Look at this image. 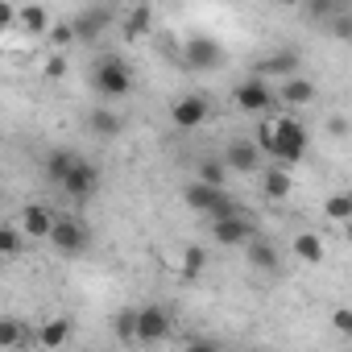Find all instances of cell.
<instances>
[{
    "label": "cell",
    "instance_id": "cell-37",
    "mask_svg": "<svg viewBox=\"0 0 352 352\" xmlns=\"http://www.w3.org/2000/svg\"><path fill=\"white\" fill-rule=\"evenodd\" d=\"M282 5H294V0H282Z\"/></svg>",
    "mask_w": 352,
    "mask_h": 352
},
{
    "label": "cell",
    "instance_id": "cell-18",
    "mask_svg": "<svg viewBox=\"0 0 352 352\" xmlns=\"http://www.w3.org/2000/svg\"><path fill=\"white\" fill-rule=\"evenodd\" d=\"M87 129L96 137H120L124 133V116L112 112V108H96V112H87Z\"/></svg>",
    "mask_w": 352,
    "mask_h": 352
},
{
    "label": "cell",
    "instance_id": "cell-32",
    "mask_svg": "<svg viewBox=\"0 0 352 352\" xmlns=\"http://www.w3.org/2000/svg\"><path fill=\"white\" fill-rule=\"evenodd\" d=\"M331 327H336L340 336H352V311H348V307H336V311H331Z\"/></svg>",
    "mask_w": 352,
    "mask_h": 352
},
{
    "label": "cell",
    "instance_id": "cell-24",
    "mask_svg": "<svg viewBox=\"0 0 352 352\" xmlns=\"http://www.w3.org/2000/svg\"><path fill=\"white\" fill-rule=\"evenodd\" d=\"M75 157H79L75 149H50V153H46V179H50V183H63V174L71 170Z\"/></svg>",
    "mask_w": 352,
    "mask_h": 352
},
{
    "label": "cell",
    "instance_id": "cell-30",
    "mask_svg": "<svg viewBox=\"0 0 352 352\" xmlns=\"http://www.w3.org/2000/svg\"><path fill=\"white\" fill-rule=\"evenodd\" d=\"M112 331H116L120 340H133V331H137V311H133V307H124V311L112 319Z\"/></svg>",
    "mask_w": 352,
    "mask_h": 352
},
{
    "label": "cell",
    "instance_id": "cell-35",
    "mask_svg": "<svg viewBox=\"0 0 352 352\" xmlns=\"http://www.w3.org/2000/svg\"><path fill=\"white\" fill-rule=\"evenodd\" d=\"M133 5H153V0H133Z\"/></svg>",
    "mask_w": 352,
    "mask_h": 352
},
{
    "label": "cell",
    "instance_id": "cell-9",
    "mask_svg": "<svg viewBox=\"0 0 352 352\" xmlns=\"http://www.w3.org/2000/svg\"><path fill=\"white\" fill-rule=\"evenodd\" d=\"M166 336H170V311L157 307V302L141 307V311H137V331H133V340H137V344H157V340H166Z\"/></svg>",
    "mask_w": 352,
    "mask_h": 352
},
{
    "label": "cell",
    "instance_id": "cell-12",
    "mask_svg": "<svg viewBox=\"0 0 352 352\" xmlns=\"http://www.w3.org/2000/svg\"><path fill=\"white\" fill-rule=\"evenodd\" d=\"M224 166L236 170V174H253V170H261V145L249 141V137H236V141L224 149Z\"/></svg>",
    "mask_w": 352,
    "mask_h": 352
},
{
    "label": "cell",
    "instance_id": "cell-8",
    "mask_svg": "<svg viewBox=\"0 0 352 352\" xmlns=\"http://www.w3.org/2000/svg\"><path fill=\"white\" fill-rule=\"evenodd\" d=\"M249 236H257V228H253V220H249V216H241V212L216 216V224H212V241H216V245H224V249H245V241H249Z\"/></svg>",
    "mask_w": 352,
    "mask_h": 352
},
{
    "label": "cell",
    "instance_id": "cell-7",
    "mask_svg": "<svg viewBox=\"0 0 352 352\" xmlns=\"http://www.w3.org/2000/svg\"><path fill=\"white\" fill-rule=\"evenodd\" d=\"M183 58H187L191 71H216L224 63V46L216 38H208V34H191L183 42Z\"/></svg>",
    "mask_w": 352,
    "mask_h": 352
},
{
    "label": "cell",
    "instance_id": "cell-36",
    "mask_svg": "<svg viewBox=\"0 0 352 352\" xmlns=\"http://www.w3.org/2000/svg\"><path fill=\"white\" fill-rule=\"evenodd\" d=\"M336 5H340V9H344V5H352V0H336Z\"/></svg>",
    "mask_w": 352,
    "mask_h": 352
},
{
    "label": "cell",
    "instance_id": "cell-25",
    "mask_svg": "<svg viewBox=\"0 0 352 352\" xmlns=\"http://www.w3.org/2000/svg\"><path fill=\"white\" fill-rule=\"evenodd\" d=\"M228 174H232V170L224 166V157H204V162H199V179L212 183V187H224Z\"/></svg>",
    "mask_w": 352,
    "mask_h": 352
},
{
    "label": "cell",
    "instance_id": "cell-19",
    "mask_svg": "<svg viewBox=\"0 0 352 352\" xmlns=\"http://www.w3.org/2000/svg\"><path fill=\"white\" fill-rule=\"evenodd\" d=\"M17 25H21L30 38H42V34L50 30V13H46L42 5H21V9H17Z\"/></svg>",
    "mask_w": 352,
    "mask_h": 352
},
{
    "label": "cell",
    "instance_id": "cell-21",
    "mask_svg": "<svg viewBox=\"0 0 352 352\" xmlns=\"http://www.w3.org/2000/svg\"><path fill=\"white\" fill-rule=\"evenodd\" d=\"M294 71H298V54H294V50H278L274 58H265V63L257 67V75H261V79H270V75L286 79V75H294Z\"/></svg>",
    "mask_w": 352,
    "mask_h": 352
},
{
    "label": "cell",
    "instance_id": "cell-3",
    "mask_svg": "<svg viewBox=\"0 0 352 352\" xmlns=\"http://www.w3.org/2000/svg\"><path fill=\"white\" fill-rule=\"evenodd\" d=\"M46 241H50L58 253L79 257V253H87V245H91V228H87L79 216H54V224H50Z\"/></svg>",
    "mask_w": 352,
    "mask_h": 352
},
{
    "label": "cell",
    "instance_id": "cell-15",
    "mask_svg": "<svg viewBox=\"0 0 352 352\" xmlns=\"http://www.w3.org/2000/svg\"><path fill=\"white\" fill-rule=\"evenodd\" d=\"M290 253H294L298 261H307V265H319L323 253H327V245H323L319 232H298V236L290 241Z\"/></svg>",
    "mask_w": 352,
    "mask_h": 352
},
{
    "label": "cell",
    "instance_id": "cell-17",
    "mask_svg": "<svg viewBox=\"0 0 352 352\" xmlns=\"http://www.w3.org/2000/svg\"><path fill=\"white\" fill-rule=\"evenodd\" d=\"M290 187H294V183H290V170H286L282 162H274V166L261 174V191H265V199H286Z\"/></svg>",
    "mask_w": 352,
    "mask_h": 352
},
{
    "label": "cell",
    "instance_id": "cell-28",
    "mask_svg": "<svg viewBox=\"0 0 352 352\" xmlns=\"http://www.w3.org/2000/svg\"><path fill=\"white\" fill-rule=\"evenodd\" d=\"M323 216L327 220H336V224H344V220H352V195H331L327 204H323Z\"/></svg>",
    "mask_w": 352,
    "mask_h": 352
},
{
    "label": "cell",
    "instance_id": "cell-31",
    "mask_svg": "<svg viewBox=\"0 0 352 352\" xmlns=\"http://www.w3.org/2000/svg\"><path fill=\"white\" fill-rule=\"evenodd\" d=\"M42 75L46 79H63L67 75V50H50V58L42 63Z\"/></svg>",
    "mask_w": 352,
    "mask_h": 352
},
{
    "label": "cell",
    "instance_id": "cell-34",
    "mask_svg": "<svg viewBox=\"0 0 352 352\" xmlns=\"http://www.w3.org/2000/svg\"><path fill=\"white\" fill-rule=\"evenodd\" d=\"M331 21H336V25H331V30H336V38H344V42H348V38H352V25H348V17L340 13V17H331Z\"/></svg>",
    "mask_w": 352,
    "mask_h": 352
},
{
    "label": "cell",
    "instance_id": "cell-23",
    "mask_svg": "<svg viewBox=\"0 0 352 352\" xmlns=\"http://www.w3.org/2000/svg\"><path fill=\"white\" fill-rule=\"evenodd\" d=\"M30 344V331H25V323L21 319H0V348H25Z\"/></svg>",
    "mask_w": 352,
    "mask_h": 352
},
{
    "label": "cell",
    "instance_id": "cell-27",
    "mask_svg": "<svg viewBox=\"0 0 352 352\" xmlns=\"http://www.w3.org/2000/svg\"><path fill=\"white\" fill-rule=\"evenodd\" d=\"M21 228H13V224H0V261H9V257H17L21 253Z\"/></svg>",
    "mask_w": 352,
    "mask_h": 352
},
{
    "label": "cell",
    "instance_id": "cell-33",
    "mask_svg": "<svg viewBox=\"0 0 352 352\" xmlns=\"http://www.w3.org/2000/svg\"><path fill=\"white\" fill-rule=\"evenodd\" d=\"M17 25V9L9 5V0H0V34H9Z\"/></svg>",
    "mask_w": 352,
    "mask_h": 352
},
{
    "label": "cell",
    "instance_id": "cell-13",
    "mask_svg": "<svg viewBox=\"0 0 352 352\" xmlns=\"http://www.w3.org/2000/svg\"><path fill=\"white\" fill-rule=\"evenodd\" d=\"M274 100H282V104H290V108H302V104L315 100V83L302 79V75H286V79H278Z\"/></svg>",
    "mask_w": 352,
    "mask_h": 352
},
{
    "label": "cell",
    "instance_id": "cell-22",
    "mask_svg": "<svg viewBox=\"0 0 352 352\" xmlns=\"http://www.w3.org/2000/svg\"><path fill=\"white\" fill-rule=\"evenodd\" d=\"M153 30V5H133L124 17V38H145Z\"/></svg>",
    "mask_w": 352,
    "mask_h": 352
},
{
    "label": "cell",
    "instance_id": "cell-20",
    "mask_svg": "<svg viewBox=\"0 0 352 352\" xmlns=\"http://www.w3.org/2000/svg\"><path fill=\"white\" fill-rule=\"evenodd\" d=\"M34 340H38L42 348H63V344H71V319H46Z\"/></svg>",
    "mask_w": 352,
    "mask_h": 352
},
{
    "label": "cell",
    "instance_id": "cell-29",
    "mask_svg": "<svg viewBox=\"0 0 352 352\" xmlns=\"http://www.w3.org/2000/svg\"><path fill=\"white\" fill-rule=\"evenodd\" d=\"M204 261H208V253H204L199 245H187V253H183V278H187V282H191V278H199Z\"/></svg>",
    "mask_w": 352,
    "mask_h": 352
},
{
    "label": "cell",
    "instance_id": "cell-2",
    "mask_svg": "<svg viewBox=\"0 0 352 352\" xmlns=\"http://www.w3.org/2000/svg\"><path fill=\"white\" fill-rule=\"evenodd\" d=\"M91 87L104 96V100H124L133 91V67L120 58V54H104L96 58L91 67Z\"/></svg>",
    "mask_w": 352,
    "mask_h": 352
},
{
    "label": "cell",
    "instance_id": "cell-4",
    "mask_svg": "<svg viewBox=\"0 0 352 352\" xmlns=\"http://www.w3.org/2000/svg\"><path fill=\"white\" fill-rule=\"evenodd\" d=\"M183 199H187V208H191V212H199V216H208V220H216V216H228V212H236V208H232V199L224 195V187H212V183H204V179L187 183Z\"/></svg>",
    "mask_w": 352,
    "mask_h": 352
},
{
    "label": "cell",
    "instance_id": "cell-14",
    "mask_svg": "<svg viewBox=\"0 0 352 352\" xmlns=\"http://www.w3.org/2000/svg\"><path fill=\"white\" fill-rule=\"evenodd\" d=\"M17 220H21V236L46 241V232H50V224H54V212H50L46 204H25Z\"/></svg>",
    "mask_w": 352,
    "mask_h": 352
},
{
    "label": "cell",
    "instance_id": "cell-16",
    "mask_svg": "<svg viewBox=\"0 0 352 352\" xmlns=\"http://www.w3.org/2000/svg\"><path fill=\"white\" fill-rule=\"evenodd\" d=\"M245 249H249L245 257H249V265H253V270L274 274V270H278V261H282V257H278V249H274L270 241H261V236H249V241H245Z\"/></svg>",
    "mask_w": 352,
    "mask_h": 352
},
{
    "label": "cell",
    "instance_id": "cell-5",
    "mask_svg": "<svg viewBox=\"0 0 352 352\" xmlns=\"http://www.w3.org/2000/svg\"><path fill=\"white\" fill-rule=\"evenodd\" d=\"M232 104L245 112V116H265L270 108H274V87L257 75V79H245V83H236L232 87Z\"/></svg>",
    "mask_w": 352,
    "mask_h": 352
},
{
    "label": "cell",
    "instance_id": "cell-11",
    "mask_svg": "<svg viewBox=\"0 0 352 352\" xmlns=\"http://www.w3.org/2000/svg\"><path fill=\"white\" fill-rule=\"evenodd\" d=\"M108 25H112V9H104V5H96V9H83V13H75V17H71L75 42H96V38H100Z\"/></svg>",
    "mask_w": 352,
    "mask_h": 352
},
{
    "label": "cell",
    "instance_id": "cell-26",
    "mask_svg": "<svg viewBox=\"0 0 352 352\" xmlns=\"http://www.w3.org/2000/svg\"><path fill=\"white\" fill-rule=\"evenodd\" d=\"M42 38L50 42V50H67V46H75V30H71V21H50V30H46Z\"/></svg>",
    "mask_w": 352,
    "mask_h": 352
},
{
    "label": "cell",
    "instance_id": "cell-1",
    "mask_svg": "<svg viewBox=\"0 0 352 352\" xmlns=\"http://www.w3.org/2000/svg\"><path fill=\"white\" fill-rule=\"evenodd\" d=\"M257 145H261V153H270L274 162L294 166V162L307 153V129H302V120H294V116H278V120H265V124H261Z\"/></svg>",
    "mask_w": 352,
    "mask_h": 352
},
{
    "label": "cell",
    "instance_id": "cell-6",
    "mask_svg": "<svg viewBox=\"0 0 352 352\" xmlns=\"http://www.w3.org/2000/svg\"><path fill=\"white\" fill-rule=\"evenodd\" d=\"M71 199H91L96 191H100V166L96 162H87V157H75L71 162V170L63 174V183H58Z\"/></svg>",
    "mask_w": 352,
    "mask_h": 352
},
{
    "label": "cell",
    "instance_id": "cell-10",
    "mask_svg": "<svg viewBox=\"0 0 352 352\" xmlns=\"http://www.w3.org/2000/svg\"><path fill=\"white\" fill-rule=\"evenodd\" d=\"M208 116H212V104H208L204 96H179V100L170 104V120H174V129H199Z\"/></svg>",
    "mask_w": 352,
    "mask_h": 352
}]
</instances>
